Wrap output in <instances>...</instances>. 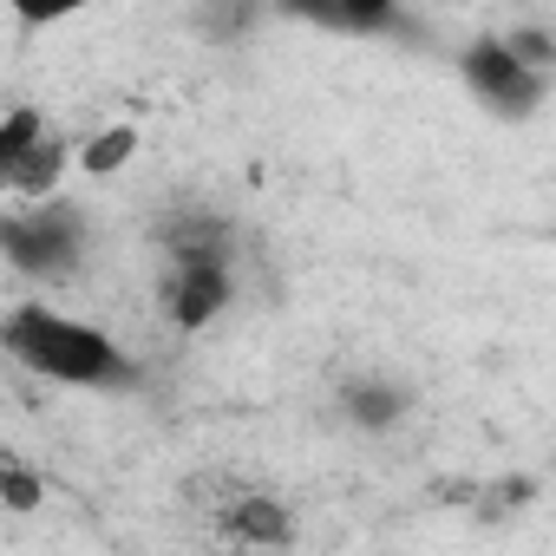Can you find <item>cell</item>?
<instances>
[{"instance_id": "cell-1", "label": "cell", "mask_w": 556, "mask_h": 556, "mask_svg": "<svg viewBox=\"0 0 556 556\" xmlns=\"http://www.w3.org/2000/svg\"><path fill=\"white\" fill-rule=\"evenodd\" d=\"M8 354H14V367H27L34 380H53V387H79V393H92V387H118L125 380V348L105 334V328H92V321H79V315H66V308H53V302H21L14 315H8Z\"/></svg>"}, {"instance_id": "cell-2", "label": "cell", "mask_w": 556, "mask_h": 556, "mask_svg": "<svg viewBox=\"0 0 556 556\" xmlns=\"http://www.w3.org/2000/svg\"><path fill=\"white\" fill-rule=\"evenodd\" d=\"M229 302V242L216 223H197L170 236V275H164V308L177 328H210Z\"/></svg>"}, {"instance_id": "cell-3", "label": "cell", "mask_w": 556, "mask_h": 556, "mask_svg": "<svg viewBox=\"0 0 556 556\" xmlns=\"http://www.w3.org/2000/svg\"><path fill=\"white\" fill-rule=\"evenodd\" d=\"M86 255V223L73 216V203H14L8 210V262L14 275L34 282H60Z\"/></svg>"}, {"instance_id": "cell-4", "label": "cell", "mask_w": 556, "mask_h": 556, "mask_svg": "<svg viewBox=\"0 0 556 556\" xmlns=\"http://www.w3.org/2000/svg\"><path fill=\"white\" fill-rule=\"evenodd\" d=\"M465 86L491 105V112H530L543 92V73H530L510 40H471L465 47Z\"/></svg>"}, {"instance_id": "cell-5", "label": "cell", "mask_w": 556, "mask_h": 556, "mask_svg": "<svg viewBox=\"0 0 556 556\" xmlns=\"http://www.w3.org/2000/svg\"><path fill=\"white\" fill-rule=\"evenodd\" d=\"M216 523H223V536L242 543V549H289V543H295V517H289V504H282V497H268V491H242V497H229Z\"/></svg>"}, {"instance_id": "cell-6", "label": "cell", "mask_w": 556, "mask_h": 556, "mask_svg": "<svg viewBox=\"0 0 556 556\" xmlns=\"http://www.w3.org/2000/svg\"><path fill=\"white\" fill-rule=\"evenodd\" d=\"M79 164V144L73 138H60V131H47L14 170H0V190H8L14 203H53V190H60V177Z\"/></svg>"}, {"instance_id": "cell-7", "label": "cell", "mask_w": 556, "mask_h": 556, "mask_svg": "<svg viewBox=\"0 0 556 556\" xmlns=\"http://www.w3.org/2000/svg\"><path fill=\"white\" fill-rule=\"evenodd\" d=\"M131 151H138V125H112V131H99V138L79 144V170L86 177H112V170H125Z\"/></svg>"}, {"instance_id": "cell-8", "label": "cell", "mask_w": 556, "mask_h": 556, "mask_svg": "<svg viewBox=\"0 0 556 556\" xmlns=\"http://www.w3.org/2000/svg\"><path fill=\"white\" fill-rule=\"evenodd\" d=\"M47 131H53V125L40 118V105H14V112H8V125H0V170H14V164H21Z\"/></svg>"}, {"instance_id": "cell-9", "label": "cell", "mask_w": 556, "mask_h": 556, "mask_svg": "<svg viewBox=\"0 0 556 556\" xmlns=\"http://www.w3.org/2000/svg\"><path fill=\"white\" fill-rule=\"evenodd\" d=\"M0 484H8V510H14V517H27V510L40 504V484H34V471H27V458H8Z\"/></svg>"}]
</instances>
